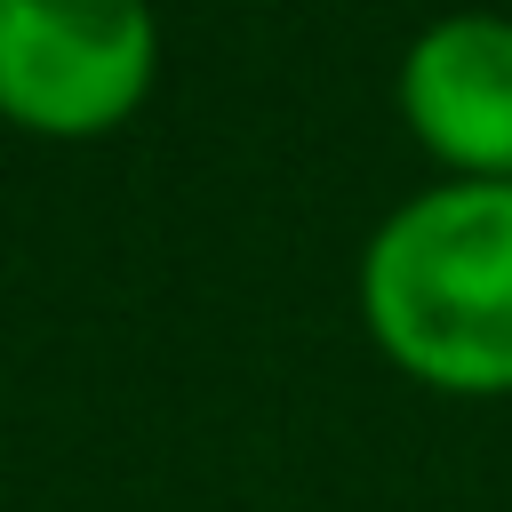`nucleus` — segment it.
<instances>
[{
    "label": "nucleus",
    "mask_w": 512,
    "mask_h": 512,
    "mask_svg": "<svg viewBox=\"0 0 512 512\" xmlns=\"http://www.w3.org/2000/svg\"><path fill=\"white\" fill-rule=\"evenodd\" d=\"M400 120L464 184H512V16H432L400 56Z\"/></svg>",
    "instance_id": "obj_3"
},
{
    "label": "nucleus",
    "mask_w": 512,
    "mask_h": 512,
    "mask_svg": "<svg viewBox=\"0 0 512 512\" xmlns=\"http://www.w3.org/2000/svg\"><path fill=\"white\" fill-rule=\"evenodd\" d=\"M160 80L152 0H0V120L48 144H96Z\"/></svg>",
    "instance_id": "obj_2"
},
{
    "label": "nucleus",
    "mask_w": 512,
    "mask_h": 512,
    "mask_svg": "<svg viewBox=\"0 0 512 512\" xmlns=\"http://www.w3.org/2000/svg\"><path fill=\"white\" fill-rule=\"evenodd\" d=\"M368 344L448 400L512 392V184L440 176L360 248Z\"/></svg>",
    "instance_id": "obj_1"
}]
</instances>
